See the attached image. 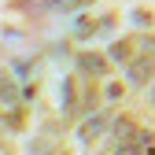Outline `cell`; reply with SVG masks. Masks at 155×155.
Returning <instances> with one entry per match:
<instances>
[{"label":"cell","instance_id":"6da1fadb","mask_svg":"<svg viewBox=\"0 0 155 155\" xmlns=\"http://www.w3.org/2000/svg\"><path fill=\"white\" fill-rule=\"evenodd\" d=\"M129 74H133V81H144V74H148V63H137Z\"/></svg>","mask_w":155,"mask_h":155},{"label":"cell","instance_id":"7a4b0ae2","mask_svg":"<svg viewBox=\"0 0 155 155\" xmlns=\"http://www.w3.org/2000/svg\"><path fill=\"white\" fill-rule=\"evenodd\" d=\"M151 104H155V85H151Z\"/></svg>","mask_w":155,"mask_h":155}]
</instances>
